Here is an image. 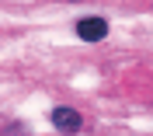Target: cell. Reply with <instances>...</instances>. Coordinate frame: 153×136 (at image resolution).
Segmentation results:
<instances>
[{"label": "cell", "instance_id": "obj_2", "mask_svg": "<svg viewBox=\"0 0 153 136\" xmlns=\"http://www.w3.org/2000/svg\"><path fill=\"white\" fill-rule=\"evenodd\" d=\"M76 35L84 42H101L108 35V21L105 18H80L76 21Z\"/></svg>", "mask_w": 153, "mask_h": 136}, {"label": "cell", "instance_id": "obj_1", "mask_svg": "<svg viewBox=\"0 0 153 136\" xmlns=\"http://www.w3.org/2000/svg\"><path fill=\"white\" fill-rule=\"evenodd\" d=\"M52 126H56L59 133H76V129L84 126V119H80V112H76V108L59 105V108H52Z\"/></svg>", "mask_w": 153, "mask_h": 136}]
</instances>
